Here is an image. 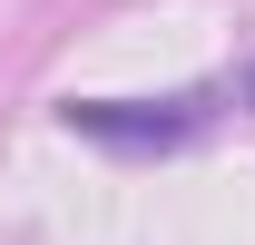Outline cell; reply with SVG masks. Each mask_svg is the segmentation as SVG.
Instances as JSON below:
<instances>
[{
  "label": "cell",
  "mask_w": 255,
  "mask_h": 245,
  "mask_svg": "<svg viewBox=\"0 0 255 245\" xmlns=\"http://www.w3.org/2000/svg\"><path fill=\"white\" fill-rule=\"evenodd\" d=\"M196 98H79L69 108V127L79 137H98V147H118V157H147V147H177V137H196Z\"/></svg>",
  "instance_id": "6da1fadb"
},
{
  "label": "cell",
  "mask_w": 255,
  "mask_h": 245,
  "mask_svg": "<svg viewBox=\"0 0 255 245\" xmlns=\"http://www.w3.org/2000/svg\"><path fill=\"white\" fill-rule=\"evenodd\" d=\"M246 98H255V69H246Z\"/></svg>",
  "instance_id": "7a4b0ae2"
}]
</instances>
